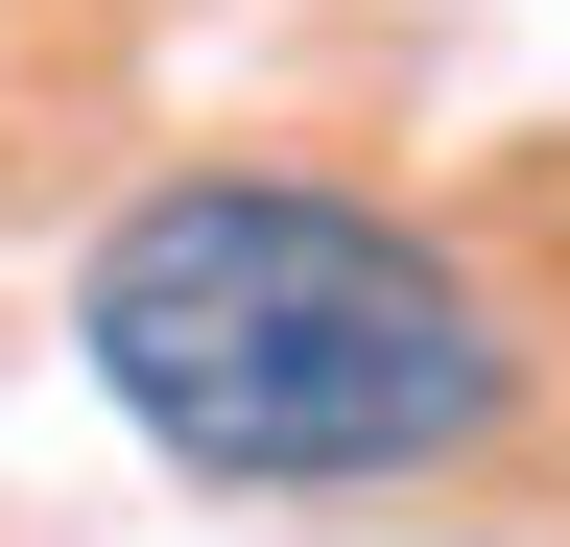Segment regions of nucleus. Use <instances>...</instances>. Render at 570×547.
I'll return each instance as SVG.
<instances>
[{
	"instance_id": "f257e3e1",
	"label": "nucleus",
	"mask_w": 570,
	"mask_h": 547,
	"mask_svg": "<svg viewBox=\"0 0 570 547\" xmlns=\"http://www.w3.org/2000/svg\"><path fill=\"white\" fill-rule=\"evenodd\" d=\"M71 358L167 476L214 500H404V476H475L499 404H523V333L428 215L309 167H167L119 191L96 262H71Z\"/></svg>"
}]
</instances>
